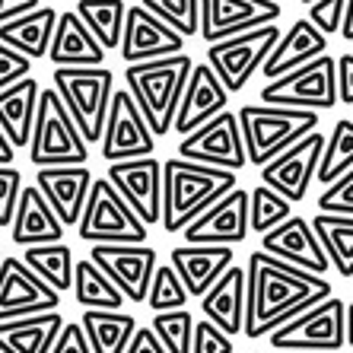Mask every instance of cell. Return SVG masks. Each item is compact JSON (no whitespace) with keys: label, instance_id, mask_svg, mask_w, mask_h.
I'll use <instances>...</instances> for the list:
<instances>
[{"label":"cell","instance_id":"obj_48","mask_svg":"<svg viewBox=\"0 0 353 353\" xmlns=\"http://www.w3.org/2000/svg\"><path fill=\"white\" fill-rule=\"evenodd\" d=\"M35 10H41V0H0V26L29 17Z\"/></svg>","mask_w":353,"mask_h":353},{"label":"cell","instance_id":"obj_6","mask_svg":"<svg viewBox=\"0 0 353 353\" xmlns=\"http://www.w3.org/2000/svg\"><path fill=\"white\" fill-rule=\"evenodd\" d=\"M29 159L39 169H61V165H86L90 143L83 140L77 121L70 118L67 105L61 102L58 90H41L39 115L32 128Z\"/></svg>","mask_w":353,"mask_h":353},{"label":"cell","instance_id":"obj_26","mask_svg":"<svg viewBox=\"0 0 353 353\" xmlns=\"http://www.w3.org/2000/svg\"><path fill=\"white\" fill-rule=\"evenodd\" d=\"M64 230L67 226L58 220L54 207L45 201V194L35 185H26L23 194H19L13 226H10L13 245H54V242H64Z\"/></svg>","mask_w":353,"mask_h":353},{"label":"cell","instance_id":"obj_19","mask_svg":"<svg viewBox=\"0 0 353 353\" xmlns=\"http://www.w3.org/2000/svg\"><path fill=\"white\" fill-rule=\"evenodd\" d=\"M248 197L252 191L236 188L216 201L207 214H201L188 230L181 232L185 245H239L248 239Z\"/></svg>","mask_w":353,"mask_h":353},{"label":"cell","instance_id":"obj_18","mask_svg":"<svg viewBox=\"0 0 353 353\" xmlns=\"http://www.w3.org/2000/svg\"><path fill=\"white\" fill-rule=\"evenodd\" d=\"M185 54V39L175 29L157 19L150 10L128 7V19H124V35H121V61L128 67L134 64H150V61H163Z\"/></svg>","mask_w":353,"mask_h":353},{"label":"cell","instance_id":"obj_51","mask_svg":"<svg viewBox=\"0 0 353 353\" xmlns=\"http://www.w3.org/2000/svg\"><path fill=\"white\" fill-rule=\"evenodd\" d=\"M341 39L353 41V0H347V17H344V29H341Z\"/></svg>","mask_w":353,"mask_h":353},{"label":"cell","instance_id":"obj_3","mask_svg":"<svg viewBox=\"0 0 353 353\" xmlns=\"http://www.w3.org/2000/svg\"><path fill=\"white\" fill-rule=\"evenodd\" d=\"M191 70H194L191 54H175V58L124 67V90L134 96L137 108L147 118L150 131L157 137H165L175 128V115H179L181 96L188 90Z\"/></svg>","mask_w":353,"mask_h":353},{"label":"cell","instance_id":"obj_44","mask_svg":"<svg viewBox=\"0 0 353 353\" xmlns=\"http://www.w3.org/2000/svg\"><path fill=\"white\" fill-rule=\"evenodd\" d=\"M29 70H32V61L23 58L19 51H13L10 45L0 41V92L10 90V86H17V83H23L26 77H29Z\"/></svg>","mask_w":353,"mask_h":353},{"label":"cell","instance_id":"obj_17","mask_svg":"<svg viewBox=\"0 0 353 353\" xmlns=\"http://www.w3.org/2000/svg\"><path fill=\"white\" fill-rule=\"evenodd\" d=\"M105 179L131 204V210L143 220L147 230L153 223H163V163L157 157L112 163Z\"/></svg>","mask_w":353,"mask_h":353},{"label":"cell","instance_id":"obj_57","mask_svg":"<svg viewBox=\"0 0 353 353\" xmlns=\"http://www.w3.org/2000/svg\"><path fill=\"white\" fill-rule=\"evenodd\" d=\"M350 118H353V108H350Z\"/></svg>","mask_w":353,"mask_h":353},{"label":"cell","instance_id":"obj_29","mask_svg":"<svg viewBox=\"0 0 353 353\" xmlns=\"http://www.w3.org/2000/svg\"><path fill=\"white\" fill-rule=\"evenodd\" d=\"M41 86L35 77H26L23 83L0 92V128L10 137L13 147H29L32 143V128L39 115Z\"/></svg>","mask_w":353,"mask_h":353},{"label":"cell","instance_id":"obj_47","mask_svg":"<svg viewBox=\"0 0 353 353\" xmlns=\"http://www.w3.org/2000/svg\"><path fill=\"white\" fill-rule=\"evenodd\" d=\"M337 99L353 108V54L344 51L337 58Z\"/></svg>","mask_w":353,"mask_h":353},{"label":"cell","instance_id":"obj_36","mask_svg":"<svg viewBox=\"0 0 353 353\" xmlns=\"http://www.w3.org/2000/svg\"><path fill=\"white\" fill-rule=\"evenodd\" d=\"M353 169V118H337L328 134V147L319 165V179L325 188H331L337 179H344Z\"/></svg>","mask_w":353,"mask_h":353},{"label":"cell","instance_id":"obj_5","mask_svg":"<svg viewBox=\"0 0 353 353\" xmlns=\"http://www.w3.org/2000/svg\"><path fill=\"white\" fill-rule=\"evenodd\" d=\"M51 86L77 121L86 143H102L108 108L115 96V74L108 67H54Z\"/></svg>","mask_w":353,"mask_h":353},{"label":"cell","instance_id":"obj_7","mask_svg":"<svg viewBox=\"0 0 353 353\" xmlns=\"http://www.w3.org/2000/svg\"><path fill=\"white\" fill-rule=\"evenodd\" d=\"M90 245H147V226L108 179H96L77 226Z\"/></svg>","mask_w":353,"mask_h":353},{"label":"cell","instance_id":"obj_12","mask_svg":"<svg viewBox=\"0 0 353 353\" xmlns=\"http://www.w3.org/2000/svg\"><path fill=\"white\" fill-rule=\"evenodd\" d=\"M157 134L150 131L147 118L137 108L128 90H115L112 108H108L105 134H102V157L112 163H131V159L153 157Z\"/></svg>","mask_w":353,"mask_h":353},{"label":"cell","instance_id":"obj_43","mask_svg":"<svg viewBox=\"0 0 353 353\" xmlns=\"http://www.w3.org/2000/svg\"><path fill=\"white\" fill-rule=\"evenodd\" d=\"M319 214L353 216V169L319 194Z\"/></svg>","mask_w":353,"mask_h":353},{"label":"cell","instance_id":"obj_21","mask_svg":"<svg viewBox=\"0 0 353 353\" xmlns=\"http://www.w3.org/2000/svg\"><path fill=\"white\" fill-rule=\"evenodd\" d=\"M226 102H230V92L226 86L220 83V77L214 74L210 64H194L191 70V80H188V90L181 96V105H179V115H175V134L188 137L194 134L197 128L210 124L216 115L226 112Z\"/></svg>","mask_w":353,"mask_h":353},{"label":"cell","instance_id":"obj_27","mask_svg":"<svg viewBox=\"0 0 353 353\" xmlns=\"http://www.w3.org/2000/svg\"><path fill=\"white\" fill-rule=\"evenodd\" d=\"M48 61L54 67H105V48L86 29V23L77 17V10H67L58 17Z\"/></svg>","mask_w":353,"mask_h":353},{"label":"cell","instance_id":"obj_15","mask_svg":"<svg viewBox=\"0 0 353 353\" xmlns=\"http://www.w3.org/2000/svg\"><path fill=\"white\" fill-rule=\"evenodd\" d=\"M277 17H283V3L277 0H201V39L216 45L274 26Z\"/></svg>","mask_w":353,"mask_h":353},{"label":"cell","instance_id":"obj_50","mask_svg":"<svg viewBox=\"0 0 353 353\" xmlns=\"http://www.w3.org/2000/svg\"><path fill=\"white\" fill-rule=\"evenodd\" d=\"M13 157H17V147L10 143V137L0 128V165H13Z\"/></svg>","mask_w":353,"mask_h":353},{"label":"cell","instance_id":"obj_10","mask_svg":"<svg viewBox=\"0 0 353 353\" xmlns=\"http://www.w3.org/2000/svg\"><path fill=\"white\" fill-rule=\"evenodd\" d=\"M283 39L280 26H264V29H252L245 35L236 39L216 41L207 48V64L214 67V74L220 77V83L226 86V92H242L248 86V80L268 64L271 51L277 48V41Z\"/></svg>","mask_w":353,"mask_h":353},{"label":"cell","instance_id":"obj_40","mask_svg":"<svg viewBox=\"0 0 353 353\" xmlns=\"http://www.w3.org/2000/svg\"><path fill=\"white\" fill-rule=\"evenodd\" d=\"M188 299L191 296H188V290H185V283H181L179 271H175L172 264H159L157 277L150 283V296H147V305L153 309V315L179 312V309H185Z\"/></svg>","mask_w":353,"mask_h":353},{"label":"cell","instance_id":"obj_39","mask_svg":"<svg viewBox=\"0 0 353 353\" xmlns=\"http://www.w3.org/2000/svg\"><path fill=\"white\" fill-rule=\"evenodd\" d=\"M153 334L159 337V344L165 347V353H191L194 347V328L197 321L188 309H179V312H159L150 321Z\"/></svg>","mask_w":353,"mask_h":353},{"label":"cell","instance_id":"obj_33","mask_svg":"<svg viewBox=\"0 0 353 353\" xmlns=\"http://www.w3.org/2000/svg\"><path fill=\"white\" fill-rule=\"evenodd\" d=\"M312 230L325 245V255L331 261V271L353 280V216L337 214H315Z\"/></svg>","mask_w":353,"mask_h":353},{"label":"cell","instance_id":"obj_49","mask_svg":"<svg viewBox=\"0 0 353 353\" xmlns=\"http://www.w3.org/2000/svg\"><path fill=\"white\" fill-rule=\"evenodd\" d=\"M128 353H165V347L159 344V337L153 334V328H137Z\"/></svg>","mask_w":353,"mask_h":353},{"label":"cell","instance_id":"obj_35","mask_svg":"<svg viewBox=\"0 0 353 353\" xmlns=\"http://www.w3.org/2000/svg\"><path fill=\"white\" fill-rule=\"evenodd\" d=\"M23 261L48 283L54 293H67L74 290V271L77 261L70 255V245L54 242V245H32L23 252Z\"/></svg>","mask_w":353,"mask_h":353},{"label":"cell","instance_id":"obj_58","mask_svg":"<svg viewBox=\"0 0 353 353\" xmlns=\"http://www.w3.org/2000/svg\"><path fill=\"white\" fill-rule=\"evenodd\" d=\"M350 290H353V280H350Z\"/></svg>","mask_w":353,"mask_h":353},{"label":"cell","instance_id":"obj_32","mask_svg":"<svg viewBox=\"0 0 353 353\" xmlns=\"http://www.w3.org/2000/svg\"><path fill=\"white\" fill-rule=\"evenodd\" d=\"M74 299L92 312H121L124 293L108 280V274L96 261L83 258V261H77L74 271Z\"/></svg>","mask_w":353,"mask_h":353},{"label":"cell","instance_id":"obj_45","mask_svg":"<svg viewBox=\"0 0 353 353\" xmlns=\"http://www.w3.org/2000/svg\"><path fill=\"white\" fill-rule=\"evenodd\" d=\"M232 350H236V347H232V337L223 334L214 321H207V319L197 321L191 353H232Z\"/></svg>","mask_w":353,"mask_h":353},{"label":"cell","instance_id":"obj_52","mask_svg":"<svg viewBox=\"0 0 353 353\" xmlns=\"http://www.w3.org/2000/svg\"><path fill=\"white\" fill-rule=\"evenodd\" d=\"M347 347H353V303H347Z\"/></svg>","mask_w":353,"mask_h":353},{"label":"cell","instance_id":"obj_34","mask_svg":"<svg viewBox=\"0 0 353 353\" xmlns=\"http://www.w3.org/2000/svg\"><path fill=\"white\" fill-rule=\"evenodd\" d=\"M77 17L86 23V29L96 35V41L105 51H121L124 19H128L124 0H77Z\"/></svg>","mask_w":353,"mask_h":353},{"label":"cell","instance_id":"obj_46","mask_svg":"<svg viewBox=\"0 0 353 353\" xmlns=\"http://www.w3.org/2000/svg\"><path fill=\"white\" fill-rule=\"evenodd\" d=\"M51 353H92L90 341H86V331H83L80 321H67Z\"/></svg>","mask_w":353,"mask_h":353},{"label":"cell","instance_id":"obj_1","mask_svg":"<svg viewBox=\"0 0 353 353\" xmlns=\"http://www.w3.org/2000/svg\"><path fill=\"white\" fill-rule=\"evenodd\" d=\"M248 319L245 337L261 341L271 337L277 328H283L305 309L325 303L334 296L328 277L309 274L303 268H293L287 261H277L268 252L248 255Z\"/></svg>","mask_w":353,"mask_h":353},{"label":"cell","instance_id":"obj_30","mask_svg":"<svg viewBox=\"0 0 353 353\" xmlns=\"http://www.w3.org/2000/svg\"><path fill=\"white\" fill-rule=\"evenodd\" d=\"M58 17L61 13L54 7H41L35 13H29V17L0 26V41L10 45L13 51H19L29 61L48 58L51 41H54V29H58Z\"/></svg>","mask_w":353,"mask_h":353},{"label":"cell","instance_id":"obj_9","mask_svg":"<svg viewBox=\"0 0 353 353\" xmlns=\"http://www.w3.org/2000/svg\"><path fill=\"white\" fill-rule=\"evenodd\" d=\"M337 102H341L337 99V58H331V54L268 83L261 90V105H277V108L331 112Z\"/></svg>","mask_w":353,"mask_h":353},{"label":"cell","instance_id":"obj_37","mask_svg":"<svg viewBox=\"0 0 353 353\" xmlns=\"http://www.w3.org/2000/svg\"><path fill=\"white\" fill-rule=\"evenodd\" d=\"M293 214V204H290L283 194H277L268 185H258L252 188V197H248V226L258 232V236H268L271 230L283 226Z\"/></svg>","mask_w":353,"mask_h":353},{"label":"cell","instance_id":"obj_56","mask_svg":"<svg viewBox=\"0 0 353 353\" xmlns=\"http://www.w3.org/2000/svg\"><path fill=\"white\" fill-rule=\"evenodd\" d=\"M277 3H287V0H277Z\"/></svg>","mask_w":353,"mask_h":353},{"label":"cell","instance_id":"obj_54","mask_svg":"<svg viewBox=\"0 0 353 353\" xmlns=\"http://www.w3.org/2000/svg\"><path fill=\"white\" fill-rule=\"evenodd\" d=\"M299 3H305V7H312V3H315V0H299Z\"/></svg>","mask_w":353,"mask_h":353},{"label":"cell","instance_id":"obj_16","mask_svg":"<svg viewBox=\"0 0 353 353\" xmlns=\"http://www.w3.org/2000/svg\"><path fill=\"white\" fill-rule=\"evenodd\" d=\"M90 261H96L108 280L131 303H147L150 283L157 277L159 258L153 245H92Z\"/></svg>","mask_w":353,"mask_h":353},{"label":"cell","instance_id":"obj_2","mask_svg":"<svg viewBox=\"0 0 353 353\" xmlns=\"http://www.w3.org/2000/svg\"><path fill=\"white\" fill-rule=\"evenodd\" d=\"M236 172L169 157L163 163V230L169 236L185 232L216 201L236 191Z\"/></svg>","mask_w":353,"mask_h":353},{"label":"cell","instance_id":"obj_22","mask_svg":"<svg viewBox=\"0 0 353 353\" xmlns=\"http://www.w3.org/2000/svg\"><path fill=\"white\" fill-rule=\"evenodd\" d=\"M92 181L96 179L86 165H61V169H39L35 172V188L54 207V214L64 226H80Z\"/></svg>","mask_w":353,"mask_h":353},{"label":"cell","instance_id":"obj_4","mask_svg":"<svg viewBox=\"0 0 353 353\" xmlns=\"http://www.w3.org/2000/svg\"><path fill=\"white\" fill-rule=\"evenodd\" d=\"M242 124V137H245L248 163L255 169H264L268 163L287 153L293 143L319 131V112H299V108H277V105H242L236 112Z\"/></svg>","mask_w":353,"mask_h":353},{"label":"cell","instance_id":"obj_8","mask_svg":"<svg viewBox=\"0 0 353 353\" xmlns=\"http://www.w3.org/2000/svg\"><path fill=\"white\" fill-rule=\"evenodd\" d=\"M271 350H296V353H334L347 347V303L344 299H325V303L305 309L283 328L268 337Z\"/></svg>","mask_w":353,"mask_h":353},{"label":"cell","instance_id":"obj_24","mask_svg":"<svg viewBox=\"0 0 353 353\" xmlns=\"http://www.w3.org/2000/svg\"><path fill=\"white\" fill-rule=\"evenodd\" d=\"M232 258L236 252L230 245H175L169 264L179 271L188 296L204 299L216 280L232 268Z\"/></svg>","mask_w":353,"mask_h":353},{"label":"cell","instance_id":"obj_20","mask_svg":"<svg viewBox=\"0 0 353 353\" xmlns=\"http://www.w3.org/2000/svg\"><path fill=\"white\" fill-rule=\"evenodd\" d=\"M261 252H268L277 261L293 264V268H303L309 274H319V277H325V271H331L325 245L315 236L312 220H305V216H290L283 226L261 236Z\"/></svg>","mask_w":353,"mask_h":353},{"label":"cell","instance_id":"obj_38","mask_svg":"<svg viewBox=\"0 0 353 353\" xmlns=\"http://www.w3.org/2000/svg\"><path fill=\"white\" fill-rule=\"evenodd\" d=\"M140 7L163 19L181 39L201 35V0H140Z\"/></svg>","mask_w":353,"mask_h":353},{"label":"cell","instance_id":"obj_13","mask_svg":"<svg viewBox=\"0 0 353 353\" xmlns=\"http://www.w3.org/2000/svg\"><path fill=\"white\" fill-rule=\"evenodd\" d=\"M61 293L45 283L23 258H3L0 264V321L58 312Z\"/></svg>","mask_w":353,"mask_h":353},{"label":"cell","instance_id":"obj_23","mask_svg":"<svg viewBox=\"0 0 353 353\" xmlns=\"http://www.w3.org/2000/svg\"><path fill=\"white\" fill-rule=\"evenodd\" d=\"M201 312L207 321H214L223 334H245L248 319V271L232 264L214 283V290L201 299Z\"/></svg>","mask_w":353,"mask_h":353},{"label":"cell","instance_id":"obj_42","mask_svg":"<svg viewBox=\"0 0 353 353\" xmlns=\"http://www.w3.org/2000/svg\"><path fill=\"white\" fill-rule=\"evenodd\" d=\"M23 175L13 165H0V226H13L19 207V194H23Z\"/></svg>","mask_w":353,"mask_h":353},{"label":"cell","instance_id":"obj_53","mask_svg":"<svg viewBox=\"0 0 353 353\" xmlns=\"http://www.w3.org/2000/svg\"><path fill=\"white\" fill-rule=\"evenodd\" d=\"M252 353H296V350H252Z\"/></svg>","mask_w":353,"mask_h":353},{"label":"cell","instance_id":"obj_25","mask_svg":"<svg viewBox=\"0 0 353 353\" xmlns=\"http://www.w3.org/2000/svg\"><path fill=\"white\" fill-rule=\"evenodd\" d=\"M325 54H328V39H325L305 17H299L287 32H283V39L277 41V48L271 51L268 64L261 67V74L268 83H274V80H280V77L299 70V67L325 58Z\"/></svg>","mask_w":353,"mask_h":353},{"label":"cell","instance_id":"obj_41","mask_svg":"<svg viewBox=\"0 0 353 353\" xmlns=\"http://www.w3.org/2000/svg\"><path fill=\"white\" fill-rule=\"evenodd\" d=\"M344 17H347V0H315L312 7H309V13H305V19H309L325 39H328V35H341Z\"/></svg>","mask_w":353,"mask_h":353},{"label":"cell","instance_id":"obj_11","mask_svg":"<svg viewBox=\"0 0 353 353\" xmlns=\"http://www.w3.org/2000/svg\"><path fill=\"white\" fill-rule=\"evenodd\" d=\"M179 157L188 159V163L214 165V169H230V172L245 169L248 153H245V137H242L239 115L223 112V115H216L210 124L197 128V131L188 134V137H181Z\"/></svg>","mask_w":353,"mask_h":353},{"label":"cell","instance_id":"obj_14","mask_svg":"<svg viewBox=\"0 0 353 353\" xmlns=\"http://www.w3.org/2000/svg\"><path fill=\"white\" fill-rule=\"evenodd\" d=\"M328 147V137L321 131H312L309 137H303L299 143L280 153L274 163H268L261 169V185L274 188L277 194H283L290 204L303 201L312 188V181L319 179V165Z\"/></svg>","mask_w":353,"mask_h":353},{"label":"cell","instance_id":"obj_55","mask_svg":"<svg viewBox=\"0 0 353 353\" xmlns=\"http://www.w3.org/2000/svg\"><path fill=\"white\" fill-rule=\"evenodd\" d=\"M3 258H7V255H3V248H0V264H3Z\"/></svg>","mask_w":353,"mask_h":353},{"label":"cell","instance_id":"obj_28","mask_svg":"<svg viewBox=\"0 0 353 353\" xmlns=\"http://www.w3.org/2000/svg\"><path fill=\"white\" fill-rule=\"evenodd\" d=\"M64 325L67 321L61 312L0 321V353H51Z\"/></svg>","mask_w":353,"mask_h":353},{"label":"cell","instance_id":"obj_31","mask_svg":"<svg viewBox=\"0 0 353 353\" xmlns=\"http://www.w3.org/2000/svg\"><path fill=\"white\" fill-rule=\"evenodd\" d=\"M80 325L92 353H128L140 328L137 319L128 312H92V309H83Z\"/></svg>","mask_w":353,"mask_h":353}]
</instances>
